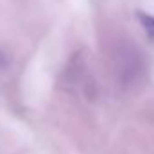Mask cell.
<instances>
[{
	"mask_svg": "<svg viewBox=\"0 0 154 154\" xmlns=\"http://www.w3.org/2000/svg\"><path fill=\"white\" fill-rule=\"evenodd\" d=\"M140 18H142V23H143L145 31L149 32V36L154 38V18L152 16H147V14H140Z\"/></svg>",
	"mask_w": 154,
	"mask_h": 154,
	"instance_id": "cell-1",
	"label": "cell"
}]
</instances>
